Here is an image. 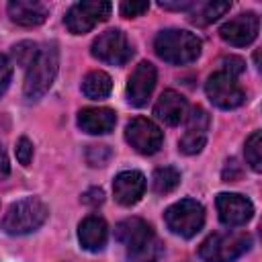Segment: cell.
<instances>
[{"mask_svg":"<svg viewBox=\"0 0 262 262\" xmlns=\"http://www.w3.org/2000/svg\"><path fill=\"white\" fill-rule=\"evenodd\" d=\"M246 162L250 164V168L254 172H260L262 170V135L260 131H254L248 139H246Z\"/></svg>","mask_w":262,"mask_h":262,"instance_id":"cell-23","label":"cell"},{"mask_svg":"<svg viewBox=\"0 0 262 262\" xmlns=\"http://www.w3.org/2000/svg\"><path fill=\"white\" fill-rule=\"evenodd\" d=\"M115 237L127 248L129 262H158L164 254V246L151 225L139 217H129L117 223Z\"/></svg>","mask_w":262,"mask_h":262,"instance_id":"cell-1","label":"cell"},{"mask_svg":"<svg viewBox=\"0 0 262 262\" xmlns=\"http://www.w3.org/2000/svg\"><path fill=\"white\" fill-rule=\"evenodd\" d=\"M113 192L119 205L131 207L145 192V176L139 170H123L113 180Z\"/></svg>","mask_w":262,"mask_h":262,"instance_id":"cell-15","label":"cell"},{"mask_svg":"<svg viewBox=\"0 0 262 262\" xmlns=\"http://www.w3.org/2000/svg\"><path fill=\"white\" fill-rule=\"evenodd\" d=\"M78 239L80 246L88 252H100L108 239V225L98 215H88L78 225Z\"/></svg>","mask_w":262,"mask_h":262,"instance_id":"cell-18","label":"cell"},{"mask_svg":"<svg viewBox=\"0 0 262 262\" xmlns=\"http://www.w3.org/2000/svg\"><path fill=\"white\" fill-rule=\"evenodd\" d=\"M209 123L211 117L203 106H194L190 113H186V131L178 141V149L186 156L199 154L207 143Z\"/></svg>","mask_w":262,"mask_h":262,"instance_id":"cell-11","label":"cell"},{"mask_svg":"<svg viewBox=\"0 0 262 262\" xmlns=\"http://www.w3.org/2000/svg\"><path fill=\"white\" fill-rule=\"evenodd\" d=\"M180 184V172L172 166H162L151 176V188L158 194H168Z\"/></svg>","mask_w":262,"mask_h":262,"instance_id":"cell-22","label":"cell"},{"mask_svg":"<svg viewBox=\"0 0 262 262\" xmlns=\"http://www.w3.org/2000/svg\"><path fill=\"white\" fill-rule=\"evenodd\" d=\"M113 4L111 2H98V0H86V2H76L68 14H66V27L74 35H84L92 31L98 23L106 20L111 16Z\"/></svg>","mask_w":262,"mask_h":262,"instance_id":"cell-9","label":"cell"},{"mask_svg":"<svg viewBox=\"0 0 262 262\" xmlns=\"http://www.w3.org/2000/svg\"><path fill=\"white\" fill-rule=\"evenodd\" d=\"M111 90H113V80L102 70H94V72L86 74V78L82 80V92H84V96H88L92 100L106 98L111 94Z\"/></svg>","mask_w":262,"mask_h":262,"instance_id":"cell-20","label":"cell"},{"mask_svg":"<svg viewBox=\"0 0 262 262\" xmlns=\"http://www.w3.org/2000/svg\"><path fill=\"white\" fill-rule=\"evenodd\" d=\"M111 158H113V151L108 145H88V149H86V162L94 168L106 166Z\"/></svg>","mask_w":262,"mask_h":262,"instance_id":"cell-25","label":"cell"},{"mask_svg":"<svg viewBox=\"0 0 262 262\" xmlns=\"http://www.w3.org/2000/svg\"><path fill=\"white\" fill-rule=\"evenodd\" d=\"M221 63H223V68H221V70H223V72H227V74H231V76H235V78H237V76H239V74L246 70L244 59H242V57H235V55L225 57Z\"/></svg>","mask_w":262,"mask_h":262,"instance_id":"cell-29","label":"cell"},{"mask_svg":"<svg viewBox=\"0 0 262 262\" xmlns=\"http://www.w3.org/2000/svg\"><path fill=\"white\" fill-rule=\"evenodd\" d=\"M121 14L127 16V18H135V16H141L143 12L149 10V2L145 0H131V2H121L119 6Z\"/></svg>","mask_w":262,"mask_h":262,"instance_id":"cell-26","label":"cell"},{"mask_svg":"<svg viewBox=\"0 0 262 262\" xmlns=\"http://www.w3.org/2000/svg\"><path fill=\"white\" fill-rule=\"evenodd\" d=\"M49 209L37 196H27L12 203L2 219V227L10 235H27L37 231L47 221Z\"/></svg>","mask_w":262,"mask_h":262,"instance_id":"cell-5","label":"cell"},{"mask_svg":"<svg viewBox=\"0 0 262 262\" xmlns=\"http://www.w3.org/2000/svg\"><path fill=\"white\" fill-rule=\"evenodd\" d=\"M258 27H260V20L256 12H242L229 18L227 23H223L219 29V35L225 43L233 47H246L258 37Z\"/></svg>","mask_w":262,"mask_h":262,"instance_id":"cell-13","label":"cell"},{"mask_svg":"<svg viewBox=\"0 0 262 262\" xmlns=\"http://www.w3.org/2000/svg\"><path fill=\"white\" fill-rule=\"evenodd\" d=\"M117 113L106 106H88L78 113V127L90 135H104L115 129Z\"/></svg>","mask_w":262,"mask_h":262,"instance_id":"cell-16","label":"cell"},{"mask_svg":"<svg viewBox=\"0 0 262 262\" xmlns=\"http://www.w3.org/2000/svg\"><path fill=\"white\" fill-rule=\"evenodd\" d=\"M8 174H10V164H8L6 151H4L2 145H0V180H4Z\"/></svg>","mask_w":262,"mask_h":262,"instance_id":"cell-32","label":"cell"},{"mask_svg":"<svg viewBox=\"0 0 262 262\" xmlns=\"http://www.w3.org/2000/svg\"><path fill=\"white\" fill-rule=\"evenodd\" d=\"M217 213L219 221L227 227H239L246 225L254 215V205L250 199L237 192H221L217 194Z\"/></svg>","mask_w":262,"mask_h":262,"instance_id":"cell-12","label":"cell"},{"mask_svg":"<svg viewBox=\"0 0 262 262\" xmlns=\"http://www.w3.org/2000/svg\"><path fill=\"white\" fill-rule=\"evenodd\" d=\"M186 113H188V102H186V98H184L182 94H178L176 90H164V92L160 94L156 106H154V115H156L162 123H166V125H170V127L182 123V121L186 119Z\"/></svg>","mask_w":262,"mask_h":262,"instance_id":"cell-17","label":"cell"},{"mask_svg":"<svg viewBox=\"0 0 262 262\" xmlns=\"http://www.w3.org/2000/svg\"><path fill=\"white\" fill-rule=\"evenodd\" d=\"M16 160L23 164V166H29V162L33 160V143L27 139V137H20L16 141Z\"/></svg>","mask_w":262,"mask_h":262,"instance_id":"cell-27","label":"cell"},{"mask_svg":"<svg viewBox=\"0 0 262 262\" xmlns=\"http://www.w3.org/2000/svg\"><path fill=\"white\" fill-rule=\"evenodd\" d=\"M37 53H39V45L33 43V41H23V43L14 45V49H12V55H14L16 63L23 66V68H29L33 63V59L37 57Z\"/></svg>","mask_w":262,"mask_h":262,"instance_id":"cell-24","label":"cell"},{"mask_svg":"<svg viewBox=\"0 0 262 262\" xmlns=\"http://www.w3.org/2000/svg\"><path fill=\"white\" fill-rule=\"evenodd\" d=\"M194 4L196 2H190V0H186V2H158V6L166 8V10H188V8H194Z\"/></svg>","mask_w":262,"mask_h":262,"instance_id":"cell-31","label":"cell"},{"mask_svg":"<svg viewBox=\"0 0 262 262\" xmlns=\"http://www.w3.org/2000/svg\"><path fill=\"white\" fill-rule=\"evenodd\" d=\"M252 248V235L246 231H215L199 246L203 262H233Z\"/></svg>","mask_w":262,"mask_h":262,"instance_id":"cell-4","label":"cell"},{"mask_svg":"<svg viewBox=\"0 0 262 262\" xmlns=\"http://www.w3.org/2000/svg\"><path fill=\"white\" fill-rule=\"evenodd\" d=\"M201 39L194 33L182 29H166L154 39V49L158 57L174 66L192 63L201 55Z\"/></svg>","mask_w":262,"mask_h":262,"instance_id":"cell-2","label":"cell"},{"mask_svg":"<svg viewBox=\"0 0 262 262\" xmlns=\"http://www.w3.org/2000/svg\"><path fill=\"white\" fill-rule=\"evenodd\" d=\"M205 92L209 96V100L223 108V111H229V108H237L244 104L246 100V92L244 88L237 84V78L219 70L215 74H211L205 82Z\"/></svg>","mask_w":262,"mask_h":262,"instance_id":"cell-8","label":"cell"},{"mask_svg":"<svg viewBox=\"0 0 262 262\" xmlns=\"http://www.w3.org/2000/svg\"><path fill=\"white\" fill-rule=\"evenodd\" d=\"M194 6H196V10L192 12L190 20L194 25H199V27H207V25L215 23L219 16H223L231 8V2H215V0H211V2H196Z\"/></svg>","mask_w":262,"mask_h":262,"instance_id":"cell-21","label":"cell"},{"mask_svg":"<svg viewBox=\"0 0 262 262\" xmlns=\"http://www.w3.org/2000/svg\"><path fill=\"white\" fill-rule=\"evenodd\" d=\"M90 53L98 61H104L108 66H123L131 59L133 47L121 29H108L92 41Z\"/></svg>","mask_w":262,"mask_h":262,"instance_id":"cell-7","label":"cell"},{"mask_svg":"<svg viewBox=\"0 0 262 262\" xmlns=\"http://www.w3.org/2000/svg\"><path fill=\"white\" fill-rule=\"evenodd\" d=\"M125 139L135 151L143 156H151L162 147L164 133L154 121L145 117H135L125 127Z\"/></svg>","mask_w":262,"mask_h":262,"instance_id":"cell-10","label":"cell"},{"mask_svg":"<svg viewBox=\"0 0 262 262\" xmlns=\"http://www.w3.org/2000/svg\"><path fill=\"white\" fill-rule=\"evenodd\" d=\"M57 68H59V51L57 45H45L39 49L37 57L33 59V63L27 68V76H25V86L23 92L27 98L37 100L41 98L53 84L55 76H57Z\"/></svg>","mask_w":262,"mask_h":262,"instance_id":"cell-3","label":"cell"},{"mask_svg":"<svg viewBox=\"0 0 262 262\" xmlns=\"http://www.w3.org/2000/svg\"><path fill=\"white\" fill-rule=\"evenodd\" d=\"M164 221L172 233L188 239L201 231L205 223V209L194 199H182L166 209Z\"/></svg>","mask_w":262,"mask_h":262,"instance_id":"cell-6","label":"cell"},{"mask_svg":"<svg viewBox=\"0 0 262 262\" xmlns=\"http://www.w3.org/2000/svg\"><path fill=\"white\" fill-rule=\"evenodd\" d=\"M49 8L37 0H12L8 2V16L20 27H39L45 23Z\"/></svg>","mask_w":262,"mask_h":262,"instance_id":"cell-19","label":"cell"},{"mask_svg":"<svg viewBox=\"0 0 262 262\" xmlns=\"http://www.w3.org/2000/svg\"><path fill=\"white\" fill-rule=\"evenodd\" d=\"M10 76H12V66H10L8 57L0 53V96H2V94L6 92V88H8Z\"/></svg>","mask_w":262,"mask_h":262,"instance_id":"cell-28","label":"cell"},{"mask_svg":"<svg viewBox=\"0 0 262 262\" xmlns=\"http://www.w3.org/2000/svg\"><path fill=\"white\" fill-rule=\"evenodd\" d=\"M102 201H104V192H102V188H98V186H94V188H88V190L82 194V203H86V205H92V207L100 205Z\"/></svg>","mask_w":262,"mask_h":262,"instance_id":"cell-30","label":"cell"},{"mask_svg":"<svg viewBox=\"0 0 262 262\" xmlns=\"http://www.w3.org/2000/svg\"><path fill=\"white\" fill-rule=\"evenodd\" d=\"M156 80H158V72H156L154 63L141 61L139 66H135V70L131 72V76L127 80V100L133 106L147 104V100L156 88Z\"/></svg>","mask_w":262,"mask_h":262,"instance_id":"cell-14","label":"cell"}]
</instances>
